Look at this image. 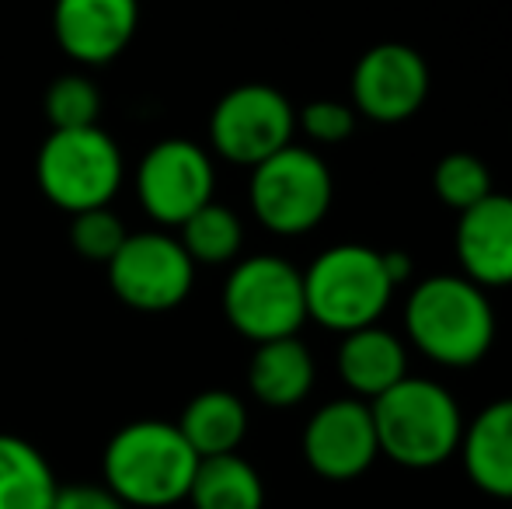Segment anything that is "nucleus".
<instances>
[{"mask_svg": "<svg viewBox=\"0 0 512 509\" xmlns=\"http://www.w3.org/2000/svg\"><path fill=\"white\" fill-rule=\"evenodd\" d=\"M199 457L182 429L161 419H140L122 426L105 447V489L126 506L164 509L189 499Z\"/></svg>", "mask_w": 512, "mask_h": 509, "instance_id": "1", "label": "nucleus"}, {"mask_svg": "<svg viewBox=\"0 0 512 509\" xmlns=\"http://www.w3.org/2000/svg\"><path fill=\"white\" fill-rule=\"evenodd\" d=\"M405 328L439 367H474L495 342V311L485 286L467 276H429L411 290Z\"/></svg>", "mask_w": 512, "mask_h": 509, "instance_id": "2", "label": "nucleus"}, {"mask_svg": "<svg viewBox=\"0 0 512 509\" xmlns=\"http://www.w3.org/2000/svg\"><path fill=\"white\" fill-rule=\"evenodd\" d=\"M380 454L401 468H436L460 450L464 415L443 384L405 377L370 401Z\"/></svg>", "mask_w": 512, "mask_h": 509, "instance_id": "3", "label": "nucleus"}, {"mask_svg": "<svg viewBox=\"0 0 512 509\" xmlns=\"http://www.w3.org/2000/svg\"><path fill=\"white\" fill-rule=\"evenodd\" d=\"M394 290L384 252L366 245H335L321 252L304 272L307 318L331 332H356L377 325Z\"/></svg>", "mask_w": 512, "mask_h": 509, "instance_id": "4", "label": "nucleus"}, {"mask_svg": "<svg viewBox=\"0 0 512 509\" xmlns=\"http://www.w3.org/2000/svg\"><path fill=\"white\" fill-rule=\"evenodd\" d=\"M39 189L53 206L84 213L108 206L122 185V154L102 126L53 129L35 161Z\"/></svg>", "mask_w": 512, "mask_h": 509, "instance_id": "5", "label": "nucleus"}, {"mask_svg": "<svg viewBox=\"0 0 512 509\" xmlns=\"http://www.w3.org/2000/svg\"><path fill=\"white\" fill-rule=\"evenodd\" d=\"M335 182L314 150L283 147L251 171V210L258 224L283 238L307 234L328 217Z\"/></svg>", "mask_w": 512, "mask_h": 509, "instance_id": "6", "label": "nucleus"}, {"mask_svg": "<svg viewBox=\"0 0 512 509\" xmlns=\"http://www.w3.org/2000/svg\"><path fill=\"white\" fill-rule=\"evenodd\" d=\"M223 314L255 346L297 335L307 321L304 272L276 255L244 258L223 286Z\"/></svg>", "mask_w": 512, "mask_h": 509, "instance_id": "7", "label": "nucleus"}, {"mask_svg": "<svg viewBox=\"0 0 512 509\" xmlns=\"http://www.w3.org/2000/svg\"><path fill=\"white\" fill-rule=\"evenodd\" d=\"M293 129H297V112L290 98L269 84H241L227 91L209 116V140L216 154L248 168L290 147Z\"/></svg>", "mask_w": 512, "mask_h": 509, "instance_id": "8", "label": "nucleus"}, {"mask_svg": "<svg viewBox=\"0 0 512 509\" xmlns=\"http://www.w3.org/2000/svg\"><path fill=\"white\" fill-rule=\"evenodd\" d=\"M196 262L171 234H129L108 262V283L122 304L136 311H171L192 290Z\"/></svg>", "mask_w": 512, "mask_h": 509, "instance_id": "9", "label": "nucleus"}, {"mask_svg": "<svg viewBox=\"0 0 512 509\" xmlns=\"http://www.w3.org/2000/svg\"><path fill=\"white\" fill-rule=\"evenodd\" d=\"M213 164L209 154L192 140H161L147 150L136 168V192L150 220L182 227L196 210L213 203Z\"/></svg>", "mask_w": 512, "mask_h": 509, "instance_id": "10", "label": "nucleus"}, {"mask_svg": "<svg viewBox=\"0 0 512 509\" xmlns=\"http://www.w3.org/2000/svg\"><path fill=\"white\" fill-rule=\"evenodd\" d=\"M429 95V67L405 42H380L359 56L352 70V102L373 123H405Z\"/></svg>", "mask_w": 512, "mask_h": 509, "instance_id": "11", "label": "nucleus"}, {"mask_svg": "<svg viewBox=\"0 0 512 509\" xmlns=\"http://www.w3.org/2000/svg\"><path fill=\"white\" fill-rule=\"evenodd\" d=\"M377 454L380 443L366 401L338 398L310 415L304 429V457L310 471L324 482H352L366 475Z\"/></svg>", "mask_w": 512, "mask_h": 509, "instance_id": "12", "label": "nucleus"}, {"mask_svg": "<svg viewBox=\"0 0 512 509\" xmlns=\"http://www.w3.org/2000/svg\"><path fill=\"white\" fill-rule=\"evenodd\" d=\"M140 21V0H56L53 32L67 56L91 67L115 60Z\"/></svg>", "mask_w": 512, "mask_h": 509, "instance_id": "13", "label": "nucleus"}, {"mask_svg": "<svg viewBox=\"0 0 512 509\" xmlns=\"http://www.w3.org/2000/svg\"><path fill=\"white\" fill-rule=\"evenodd\" d=\"M457 258L471 283L485 290L512 286V196L488 192L460 213Z\"/></svg>", "mask_w": 512, "mask_h": 509, "instance_id": "14", "label": "nucleus"}, {"mask_svg": "<svg viewBox=\"0 0 512 509\" xmlns=\"http://www.w3.org/2000/svg\"><path fill=\"white\" fill-rule=\"evenodd\" d=\"M467 478L495 499H512V398L492 401L460 436Z\"/></svg>", "mask_w": 512, "mask_h": 509, "instance_id": "15", "label": "nucleus"}, {"mask_svg": "<svg viewBox=\"0 0 512 509\" xmlns=\"http://www.w3.org/2000/svg\"><path fill=\"white\" fill-rule=\"evenodd\" d=\"M338 374L352 394L373 401L387 387L408 377V353L394 332L366 325L345 332L342 346H338Z\"/></svg>", "mask_w": 512, "mask_h": 509, "instance_id": "16", "label": "nucleus"}, {"mask_svg": "<svg viewBox=\"0 0 512 509\" xmlns=\"http://www.w3.org/2000/svg\"><path fill=\"white\" fill-rule=\"evenodd\" d=\"M248 384L262 405L290 408L314 387V356L297 335L258 342L248 367Z\"/></svg>", "mask_w": 512, "mask_h": 509, "instance_id": "17", "label": "nucleus"}, {"mask_svg": "<svg viewBox=\"0 0 512 509\" xmlns=\"http://www.w3.org/2000/svg\"><path fill=\"white\" fill-rule=\"evenodd\" d=\"M178 429L189 440V447L196 450V457H220L234 454L241 447L244 433H248V408L237 394L230 391H203L185 405Z\"/></svg>", "mask_w": 512, "mask_h": 509, "instance_id": "18", "label": "nucleus"}, {"mask_svg": "<svg viewBox=\"0 0 512 509\" xmlns=\"http://www.w3.org/2000/svg\"><path fill=\"white\" fill-rule=\"evenodd\" d=\"M56 492L60 482L42 450L0 433V509H53Z\"/></svg>", "mask_w": 512, "mask_h": 509, "instance_id": "19", "label": "nucleus"}, {"mask_svg": "<svg viewBox=\"0 0 512 509\" xmlns=\"http://www.w3.org/2000/svg\"><path fill=\"white\" fill-rule=\"evenodd\" d=\"M189 503L192 509H262L265 489L244 457H203L189 485Z\"/></svg>", "mask_w": 512, "mask_h": 509, "instance_id": "20", "label": "nucleus"}, {"mask_svg": "<svg viewBox=\"0 0 512 509\" xmlns=\"http://www.w3.org/2000/svg\"><path fill=\"white\" fill-rule=\"evenodd\" d=\"M244 245V227L234 210L220 203H206L182 224V248L196 265L234 262Z\"/></svg>", "mask_w": 512, "mask_h": 509, "instance_id": "21", "label": "nucleus"}, {"mask_svg": "<svg viewBox=\"0 0 512 509\" xmlns=\"http://www.w3.org/2000/svg\"><path fill=\"white\" fill-rule=\"evenodd\" d=\"M432 189H436V196L457 213L471 210L488 192H495L488 164L474 154H464V150H453V154H446L443 161L436 164V171H432Z\"/></svg>", "mask_w": 512, "mask_h": 509, "instance_id": "22", "label": "nucleus"}, {"mask_svg": "<svg viewBox=\"0 0 512 509\" xmlns=\"http://www.w3.org/2000/svg\"><path fill=\"white\" fill-rule=\"evenodd\" d=\"M102 116V95L88 77H56L46 91V119L53 129H84L98 126Z\"/></svg>", "mask_w": 512, "mask_h": 509, "instance_id": "23", "label": "nucleus"}, {"mask_svg": "<svg viewBox=\"0 0 512 509\" xmlns=\"http://www.w3.org/2000/svg\"><path fill=\"white\" fill-rule=\"evenodd\" d=\"M126 238H129L126 227H122V220L108 206L74 213V224H70V245H74V252L81 258H88V262L108 265Z\"/></svg>", "mask_w": 512, "mask_h": 509, "instance_id": "24", "label": "nucleus"}, {"mask_svg": "<svg viewBox=\"0 0 512 509\" xmlns=\"http://www.w3.org/2000/svg\"><path fill=\"white\" fill-rule=\"evenodd\" d=\"M297 123L314 143H342L356 133V109H349L345 102L321 98V102H310L300 109Z\"/></svg>", "mask_w": 512, "mask_h": 509, "instance_id": "25", "label": "nucleus"}, {"mask_svg": "<svg viewBox=\"0 0 512 509\" xmlns=\"http://www.w3.org/2000/svg\"><path fill=\"white\" fill-rule=\"evenodd\" d=\"M53 509H126V503L105 485H63Z\"/></svg>", "mask_w": 512, "mask_h": 509, "instance_id": "26", "label": "nucleus"}, {"mask_svg": "<svg viewBox=\"0 0 512 509\" xmlns=\"http://www.w3.org/2000/svg\"><path fill=\"white\" fill-rule=\"evenodd\" d=\"M384 265H387V276H391L394 286H401L411 276V258L405 252H384Z\"/></svg>", "mask_w": 512, "mask_h": 509, "instance_id": "27", "label": "nucleus"}, {"mask_svg": "<svg viewBox=\"0 0 512 509\" xmlns=\"http://www.w3.org/2000/svg\"><path fill=\"white\" fill-rule=\"evenodd\" d=\"M509 503H512V499H509Z\"/></svg>", "mask_w": 512, "mask_h": 509, "instance_id": "28", "label": "nucleus"}]
</instances>
